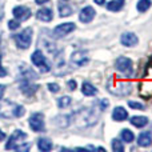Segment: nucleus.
<instances>
[{"mask_svg": "<svg viewBox=\"0 0 152 152\" xmlns=\"http://www.w3.org/2000/svg\"><path fill=\"white\" fill-rule=\"evenodd\" d=\"M26 113L24 107L19 104H13V103L8 102H1L0 99V118L1 119H12V118H21Z\"/></svg>", "mask_w": 152, "mask_h": 152, "instance_id": "f257e3e1", "label": "nucleus"}, {"mask_svg": "<svg viewBox=\"0 0 152 152\" xmlns=\"http://www.w3.org/2000/svg\"><path fill=\"white\" fill-rule=\"evenodd\" d=\"M74 120H76V124L79 127H88L91 124L96 123L97 113H95V111L91 110V108H84V110L79 111L76 113Z\"/></svg>", "mask_w": 152, "mask_h": 152, "instance_id": "f03ea898", "label": "nucleus"}, {"mask_svg": "<svg viewBox=\"0 0 152 152\" xmlns=\"http://www.w3.org/2000/svg\"><path fill=\"white\" fill-rule=\"evenodd\" d=\"M15 43L20 50H27V48L31 45V42H32V28H26L18 34L15 37Z\"/></svg>", "mask_w": 152, "mask_h": 152, "instance_id": "7ed1b4c3", "label": "nucleus"}, {"mask_svg": "<svg viewBox=\"0 0 152 152\" xmlns=\"http://www.w3.org/2000/svg\"><path fill=\"white\" fill-rule=\"evenodd\" d=\"M27 139V134L23 132L21 129H15L13 134L10 136L8 139V143L5 144V150H12V148H18L20 143H23V140Z\"/></svg>", "mask_w": 152, "mask_h": 152, "instance_id": "20e7f679", "label": "nucleus"}, {"mask_svg": "<svg viewBox=\"0 0 152 152\" xmlns=\"http://www.w3.org/2000/svg\"><path fill=\"white\" fill-rule=\"evenodd\" d=\"M116 69H118L119 72H121L123 75H126L127 77H129V76L132 75V72H134L132 60L128 58H126V56L119 58L118 60H116Z\"/></svg>", "mask_w": 152, "mask_h": 152, "instance_id": "39448f33", "label": "nucleus"}, {"mask_svg": "<svg viewBox=\"0 0 152 152\" xmlns=\"http://www.w3.org/2000/svg\"><path fill=\"white\" fill-rule=\"evenodd\" d=\"M31 60H32V63H34L35 66L39 67L42 72H48L51 69L50 64L47 63V59H45V56L43 55L42 51H39V50L35 51V52L32 53V56H31Z\"/></svg>", "mask_w": 152, "mask_h": 152, "instance_id": "423d86ee", "label": "nucleus"}, {"mask_svg": "<svg viewBox=\"0 0 152 152\" xmlns=\"http://www.w3.org/2000/svg\"><path fill=\"white\" fill-rule=\"evenodd\" d=\"M29 127L32 131L35 132H42L44 129V116L40 112H35L34 115L29 118Z\"/></svg>", "mask_w": 152, "mask_h": 152, "instance_id": "0eeeda50", "label": "nucleus"}, {"mask_svg": "<svg viewBox=\"0 0 152 152\" xmlns=\"http://www.w3.org/2000/svg\"><path fill=\"white\" fill-rule=\"evenodd\" d=\"M76 28V26L74 23H63L59 24L55 29H53V35L56 37H64L66 35H68L69 32H72Z\"/></svg>", "mask_w": 152, "mask_h": 152, "instance_id": "6e6552de", "label": "nucleus"}, {"mask_svg": "<svg viewBox=\"0 0 152 152\" xmlns=\"http://www.w3.org/2000/svg\"><path fill=\"white\" fill-rule=\"evenodd\" d=\"M13 16L20 20H27V19L31 18V10L28 7H24V5H19V7L13 8Z\"/></svg>", "mask_w": 152, "mask_h": 152, "instance_id": "1a4fd4ad", "label": "nucleus"}, {"mask_svg": "<svg viewBox=\"0 0 152 152\" xmlns=\"http://www.w3.org/2000/svg\"><path fill=\"white\" fill-rule=\"evenodd\" d=\"M120 42H121V44L126 45V47H134V45L137 44L139 39H137V36L135 34H132V32H126V34L121 35Z\"/></svg>", "mask_w": 152, "mask_h": 152, "instance_id": "9d476101", "label": "nucleus"}, {"mask_svg": "<svg viewBox=\"0 0 152 152\" xmlns=\"http://www.w3.org/2000/svg\"><path fill=\"white\" fill-rule=\"evenodd\" d=\"M95 18V10L92 7H84L79 13V20L81 23H89Z\"/></svg>", "mask_w": 152, "mask_h": 152, "instance_id": "9b49d317", "label": "nucleus"}, {"mask_svg": "<svg viewBox=\"0 0 152 152\" xmlns=\"http://www.w3.org/2000/svg\"><path fill=\"white\" fill-rule=\"evenodd\" d=\"M71 60L74 61L75 64H77V66H84V64L88 63L89 58L87 56V52H84V51H77V52L72 53Z\"/></svg>", "mask_w": 152, "mask_h": 152, "instance_id": "f8f14e48", "label": "nucleus"}, {"mask_svg": "<svg viewBox=\"0 0 152 152\" xmlns=\"http://www.w3.org/2000/svg\"><path fill=\"white\" fill-rule=\"evenodd\" d=\"M137 144L140 145V147H150L152 144V134L150 131L147 132H142V134L139 135V137H137Z\"/></svg>", "mask_w": 152, "mask_h": 152, "instance_id": "ddd939ff", "label": "nucleus"}, {"mask_svg": "<svg viewBox=\"0 0 152 152\" xmlns=\"http://www.w3.org/2000/svg\"><path fill=\"white\" fill-rule=\"evenodd\" d=\"M36 18L42 21H51L53 19V13H52V10L50 8H42L36 12Z\"/></svg>", "mask_w": 152, "mask_h": 152, "instance_id": "4468645a", "label": "nucleus"}, {"mask_svg": "<svg viewBox=\"0 0 152 152\" xmlns=\"http://www.w3.org/2000/svg\"><path fill=\"white\" fill-rule=\"evenodd\" d=\"M128 118V112L123 107H116L112 112V119L115 121H124Z\"/></svg>", "mask_w": 152, "mask_h": 152, "instance_id": "2eb2a0df", "label": "nucleus"}, {"mask_svg": "<svg viewBox=\"0 0 152 152\" xmlns=\"http://www.w3.org/2000/svg\"><path fill=\"white\" fill-rule=\"evenodd\" d=\"M131 124L134 127H137V128H143L148 124V118H145V116H132Z\"/></svg>", "mask_w": 152, "mask_h": 152, "instance_id": "dca6fc26", "label": "nucleus"}, {"mask_svg": "<svg viewBox=\"0 0 152 152\" xmlns=\"http://www.w3.org/2000/svg\"><path fill=\"white\" fill-rule=\"evenodd\" d=\"M37 88H39L37 86H35V84H29V83H24V84L20 86L21 92H23L24 95H27V96H32V95L37 91Z\"/></svg>", "mask_w": 152, "mask_h": 152, "instance_id": "f3484780", "label": "nucleus"}, {"mask_svg": "<svg viewBox=\"0 0 152 152\" xmlns=\"http://www.w3.org/2000/svg\"><path fill=\"white\" fill-rule=\"evenodd\" d=\"M37 148L40 151H51L52 150V143H51L50 139L42 137V139L37 140Z\"/></svg>", "mask_w": 152, "mask_h": 152, "instance_id": "a211bd4d", "label": "nucleus"}, {"mask_svg": "<svg viewBox=\"0 0 152 152\" xmlns=\"http://www.w3.org/2000/svg\"><path fill=\"white\" fill-rule=\"evenodd\" d=\"M123 0H111L110 3H107V10L112 11V12H118L123 8Z\"/></svg>", "mask_w": 152, "mask_h": 152, "instance_id": "6ab92c4d", "label": "nucleus"}, {"mask_svg": "<svg viewBox=\"0 0 152 152\" xmlns=\"http://www.w3.org/2000/svg\"><path fill=\"white\" fill-rule=\"evenodd\" d=\"M81 92H83L86 96H95V95L97 94V89L95 88L92 84L89 83H84L83 86H81Z\"/></svg>", "mask_w": 152, "mask_h": 152, "instance_id": "aec40b11", "label": "nucleus"}, {"mask_svg": "<svg viewBox=\"0 0 152 152\" xmlns=\"http://www.w3.org/2000/svg\"><path fill=\"white\" fill-rule=\"evenodd\" d=\"M59 15L61 16V18H66V16H69L72 15V8L69 7L68 4H66V3H61V4H59Z\"/></svg>", "mask_w": 152, "mask_h": 152, "instance_id": "412c9836", "label": "nucleus"}, {"mask_svg": "<svg viewBox=\"0 0 152 152\" xmlns=\"http://www.w3.org/2000/svg\"><path fill=\"white\" fill-rule=\"evenodd\" d=\"M151 7V0H139L136 4V8L139 12H145Z\"/></svg>", "mask_w": 152, "mask_h": 152, "instance_id": "4be33fe9", "label": "nucleus"}, {"mask_svg": "<svg viewBox=\"0 0 152 152\" xmlns=\"http://www.w3.org/2000/svg\"><path fill=\"white\" fill-rule=\"evenodd\" d=\"M120 135H121V139H123V142H127V143L134 142V139H135L134 132L129 131V129H123Z\"/></svg>", "mask_w": 152, "mask_h": 152, "instance_id": "5701e85b", "label": "nucleus"}, {"mask_svg": "<svg viewBox=\"0 0 152 152\" xmlns=\"http://www.w3.org/2000/svg\"><path fill=\"white\" fill-rule=\"evenodd\" d=\"M111 145H112V150L115 152H123L124 151V147H123V143L119 142L118 139H113L111 142Z\"/></svg>", "mask_w": 152, "mask_h": 152, "instance_id": "b1692460", "label": "nucleus"}, {"mask_svg": "<svg viewBox=\"0 0 152 152\" xmlns=\"http://www.w3.org/2000/svg\"><path fill=\"white\" fill-rule=\"evenodd\" d=\"M69 104H71V97L69 96H63L58 100V105L60 108H66L67 105H69Z\"/></svg>", "mask_w": 152, "mask_h": 152, "instance_id": "393cba45", "label": "nucleus"}, {"mask_svg": "<svg viewBox=\"0 0 152 152\" xmlns=\"http://www.w3.org/2000/svg\"><path fill=\"white\" fill-rule=\"evenodd\" d=\"M128 105L134 110H139V111H143L144 110V105L142 103H137V102H128Z\"/></svg>", "mask_w": 152, "mask_h": 152, "instance_id": "a878e982", "label": "nucleus"}, {"mask_svg": "<svg viewBox=\"0 0 152 152\" xmlns=\"http://www.w3.org/2000/svg\"><path fill=\"white\" fill-rule=\"evenodd\" d=\"M47 88L50 89L51 92H53V94H56V92L60 91V87H59V84H56V83H48Z\"/></svg>", "mask_w": 152, "mask_h": 152, "instance_id": "bb28decb", "label": "nucleus"}, {"mask_svg": "<svg viewBox=\"0 0 152 152\" xmlns=\"http://www.w3.org/2000/svg\"><path fill=\"white\" fill-rule=\"evenodd\" d=\"M19 27H20V23H19L18 19H16V20H10L8 21V28L10 29H18Z\"/></svg>", "mask_w": 152, "mask_h": 152, "instance_id": "cd10ccee", "label": "nucleus"}, {"mask_svg": "<svg viewBox=\"0 0 152 152\" xmlns=\"http://www.w3.org/2000/svg\"><path fill=\"white\" fill-rule=\"evenodd\" d=\"M67 86H68V89H71V91H75L76 87H77V84H76L75 80H69V81H67Z\"/></svg>", "mask_w": 152, "mask_h": 152, "instance_id": "c85d7f7f", "label": "nucleus"}, {"mask_svg": "<svg viewBox=\"0 0 152 152\" xmlns=\"http://www.w3.org/2000/svg\"><path fill=\"white\" fill-rule=\"evenodd\" d=\"M5 92V87L3 86V84H0V99H3V95H4Z\"/></svg>", "mask_w": 152, "mask_h": 152, "instance_id": "c756f323", "label": "nucleus"}, {"mask_svg": "<svg viewBox=\"0 0 152 152\" xmlns=\"http://www.w3.org/2000/svg\"><path fill=\"white\" fill-rule=\"evenodd\" d=\"M5 75H7V71H5V69L0 66V77H1V76H5Z\"/></svg>", "mask_w": 152, "mask_h": 152, "instance_id": "7c9ffc66", "label": "nucleus"}, {"mask_svg": "<svg viewBox=\"0 0 152 152\" xmlns=\"http://www.w3.org/2000/svg\"><path fill=\"white\" fill-rule=\"evenodd\" d=\"M36 1V4H44V3H47L48 0H35Z\"/></svg>", "mask_w": 152, "mask_h": 152, "instance_id": "2f4dec72", "label": "nucleus"}, {"mask_svg": "<svg viewBox=\"0 0 152 152\" xmlns=\"http://www.w3.org/2000/svg\"><path fill=\"white\" fill-rule=\"evenodd\" d=\"M95 3H96V4H99V5H102V4H104V3H105V0H95Z\"/></svg>", "mask_w": 152, "mask_h": 152, "instance_id": "473e14b6", "label": "nucleus"}, {"mask_svg": "<svg viewBox=\"0 0 152 152\" xmlns=\"http://www.w3.org/2000/svg\"><path fill=\"white\" fill-rule=\"evenodd\" d=\"M3 139H5V134L0 131V140H3Z\"/></svg>", "mask_w": 152, "mask_h": 152, "instance_id": "72a5a7b5", "label": "nucleus"}, {"mask_svg": "<svg viewBox=\"0 0 152 152\" xmlns=\"http://www.w3.org/2000/svg\"><path fill=\"white\" fill-rule=\"evenodd\" d=\"M0 61H1V53H0Z\"/></svg>", "mask_w": 152, "mask_h": 152, "instance_id": "f704fd0d", "label": "nucleus"}, {"mask_svg": "<svg viewBox=\"0 0 152 152\" xmlns=\"http://www.w3.org/2000/svg\"><path fill=\"white\" fill-rule=\"evenodd\" d=\"M123 1H124V0H123Z\"/></svg>", "mask_w": 152, "mask_h": 152, "instance_id": "c9c22d12", "label": "nucleus"}]
</instances>
